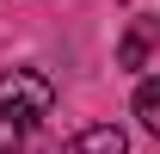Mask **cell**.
Here are the masks:
<instances>
[{
	"label": "cell",
	"instance_id": "1",
	"mask_svg": "<svg viewBox=\"0 0 160 154\" xmlns=\"http://www.w3.org/2000/svg\"><path fill=\"white\" fill-rule=\"evenodd\" d=\"M56 105V86L37 74V68H12V74H0V117H12L19 130H31L37 117H49Z\"/></svg>",
	"mask_w": 160,
	"mask_h": 154
},
{
	"label": "cell",
	"instance_id": "2",
	"mask_svg": "<svg viewBox=\"0 0 160 154\" xmlns=\"http://www.w3.org/2000/svg\"><path fill=\"white\" fill-rule=\"evenodd\" d=\"M62 154H129V136H123L117 123H86Z\"/></svg>",
	"mask_w": 160,
	"mask_h": 154
},
{
	"label": "cell",
	"instance_id": "3",
	"mask_svg": "<svg viewBox=\"0 0 160 154\" xmlns=\"http://www.w3.org/2000/svg\"><path fill=\"white\" fill-rule=\"evenodd\" d=\"M136 117L148 123V130H160V86H154V80L136 86Z\"/></svg>",
	"mask_w": 160,
	"mask_h": 154
},
{
	"label": "cell",
	"instance_id": "4",
	"mask_svg": "<svg viewBox=\"0 0 160 154\" xmlns=\"http://www.w3.org/2000/svg\"><path fill=\"white\" fill-rule=\"evenodd\" d=\"M117 56H123V68H142V62H148V37H142V31H129Z\"/></svg>",
	"mask_w": 160,
	"mask_h": 154
},
{
	"label": "cell",
	"instance_id": "5",
	"mask_svg": "<svg viewBox=\"0 0 160 154\" xmlns=\"http://www.w3.org/2000/svg\"><path fill=\"white\" fill-rule=\"evenodd\" d=\"M19 142H25V130H19V123H12V117H0V154H12V148H19Z\"/></svg>",
	"mask_w": 160,
	"mask_h": 154
}]
</instances>
